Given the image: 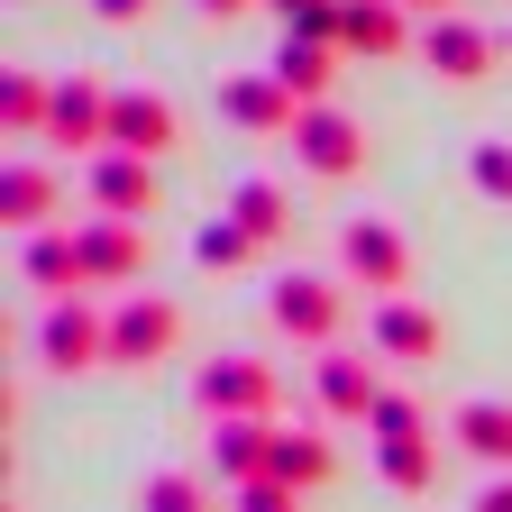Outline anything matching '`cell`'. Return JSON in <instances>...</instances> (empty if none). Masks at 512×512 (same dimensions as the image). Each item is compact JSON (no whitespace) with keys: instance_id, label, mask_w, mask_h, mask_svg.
Returning <instances> with one entry per match:
<instances>
[{"instance_id":"6da1fadb","label":"cell","mask_w":512,"mask_h":512,"mask_svg":"<svg viewBox=\"0 0 512 512\" xmlns=\"http://www.w3.org/2000/svg\"><path fill=\"white\" fill-rule=\"evenodd\" d=\"M37 357L55 366V375H83V366H110V320L83 302V293H64V302H46V320H37Z\"/></svg>"},{"instance_id":"7a4b0ae2","label":"cell","mask_w":512,"mask_h":512,"mask_svg":"<svg viewBox=\"0 0 512 512\" xmlns=\"http://www.w3.org/2000/svg\"><path fill=\"white\" fill-rule=\"evenodd\" d=\"M339 266H348L366 293H403V284H412V247H403L394 220H348V229H339Z\"/></svg>"},{"instance_id":"3957f363","label":"cell","mask_w":512,"mask_h":512,"mask_svg":"<svg viewBox=\"0 0 512 512\" xmlns=\"http://www.w3.org/2000/svg\"><path fill=\"white\" fill-rule=\"evenodd\" d=\"M174 339H183V311H174L165 293H128V302L110 311V366H156Z\"/></svg>"},{"instance_id":"277c9868","label":"cell","mask_w":512,"mask_h":512,"mask_svg":"<svg viewBox=\"0 0 512 512\" xmlns=\"http://www.w3.org/2000/svg\"><path fill=\"white\" fill-rule=\"evenodd\" d=\"M110 147L119 156H174L183 147V119H174V101H156V92H119L110 101Z\"/></svg>"},{"instance_id":"5b68a950","label":"cell","mask_w":512,"mask_h":512,"mask_svg":"<svg viewBox=\"0 0 512 512\" xmlns=\"http://www.w3.org/2000/svg\"><path fill=\"white\" fill-rule=\"evenodd\" d=\"M293 147H302V165H311V174H330V183L366 165V138H357V119H348V110H330V101H311V110L293 119Z\"/></svg>"},{"instance_id":"8992f818","label":"cell","mask_w":512,"mask_h":512,"mask_svg":"<svg viewBox=\"0 0 512 512\" xmlns=\"http://www.w3.org/2000/svg\"><path fill=\"white\" fill-rule=\"evenodd\" d=\"M83 192L110 211V220H147L156 211V165L147 156H119V147H101L92 165H83Z\"/></svg>"},{"instance_id":"52a82bcc","label":"cell","mask_w":512,"mask_h":512,"mask_svg":"<svg viewBox=\"0 0 512 512\" xmlns=\"http://www.w3.org/2000/svg\"><path fill=\"white\" fill-rule=\"evenodd\" d=\"M202 412H211V421H266V412H275V375L256 366V357L202 366Z\"/></svg>"},{"instance_id":"ba28073f","label":"cell","mask_w":512,"mask_h":512,"mask_svg":"<svg viewBox=\"0 0 512 512\" xmlns=\"http://www.w3.org/2000/svg\"><path fill=\"white\" fill-rule=\"evenodd\" d=\"M421 64H430L439 83H485L494 74V37L467 28V19H430L421 28Z\"/></svg>"},{"instance_id":"9c48e42d","label":"cell","mask_w":512,"mask_h":512,"mask_svg":"<svg viewBox=\"0 0 512 512\" xmlns=\"http://www.w3.org/2000/svg\"><path fill=\"white\" fill-rule=\"evenodd\" d=\"M275 330H293V339H339V284L330 275H284L275 284Z\"/></svg>"},{"instance_id":"30bf717a","label":"cell","mask_w":512,"mask_h":512,"mask_svg":"<svg viewBox=\"0 0 512 512\" xmlns=\"http://www.w3.org/2000/svg\"><path fill=\"white\" fill-rule=\"evenodd\" d=\"M74 256H83V284H128V275L147 266L138 220H83L74 229Z\"/></svg>"},{"instance_id":"8fae6325","label":"cell","mask_w":512,"mask_h":512,"mask_svg":"<svg viewBox=\"0 0 512 512\" xmlns=\"http://www.w3.org/2000/svg\"><path fill=\"white\" fill-rule=\"evenodd\" d=\"M110 101L101 83H55V119H46V147H110Z\"/></svg>"},{"instance_id":"7c38bea8","label":"cell","mask_w":512,"mask_h":512,"mask_svg":"<svg viewBox=\"0 0 512 512\" xmlns=\"http://www.w3.org/2000/svg\"><path fill=\"white\" fill-rule=\"evenodd\" d=\"M339 46L348 55H403L412 46L403 0H348V10H339Z\"/></svg>"},{"instance_id":"4fadbf2b","label":"cell","mask_w":512,"mask_h":512,"mask_svg":"<svg viewBox=\"0 0 512 512\" xmlns=\"http://www.w3.org/2000/svg\"><path fill=\"white\" fill-rule=\"evenodd\" d=\"M375 348L403 357V366H421V357H439V320H430L421 302H403V293H384V302H375Z\"/></svg>"},{"instance_id":"5bb4252c","label":"cell","mask_w":512,"mask_h":512,"mask_svg":"<svg viewBox=\"0 0 512 512\" xmlns=\"http://www.w3.org/2000/svg\"><path fill=\"white\" fill-rule=\"evenodd\" d=\"M448 439H458L467 458H485V467L512 476V403H458V412H448Z\"/></svg>"},{"instance_id":"9a60e30c","label":"cell","mask_w":512,"mask_h":512,"mask_svg":"<svg viewBox=\"0 0 512 512\" xmlns=\"http://www.w3.org/2000/svg\"><path fill=\"white\" fill-rule=\"evenodd\" d=\"M330 74H339V46H330V37H284V46H275V83H284L302 110L330 92Z\"/></svg>"},{"instance_id":"2e32d148","label":"cell","mask_w":512,"mask_h":512,"mask_svg":"<svg viewBox=\"0 0 512 512\" xmlns=\"http://www.w3.org/2000/svg\"><path fill=\"white\" fill-rule=\"evenodd\" d=\"M19 275L37 284V293H92L83 284V256H74V238H55V229H28V247H19Z\"/></svg>"},{"instance_id":"e0dca14e","label":"cell","mask_w":512,"mask_h":512,"mask_svg":"<svg viewBox=\"0 0 512 512\" xmlns=\"http://www.w3.org/2000/svg\"><path fill=\"white\" fill-rule=\"evenodd\" d=\"M375 394H384V384H375L366 357H320V412H330V421H366Z\"/></svg>"},{"instance_id":"ac0fdd59","label":"cell","mask_w":512,"mask_h":512,"mask_svg":"<svg viewBox=\"0 0 512 512\" xmlns=\"http://www.w3.org/2000/svg\"><path fill=\"white\" fill-rule=\"evenodd\" d=\"M220 110L238 119V128H293L302 110H293V92L275 83V74H247V83H229L220 92Z\"/></svg>"},{"instance_id":"d6986e66","label":"cell","mask_w":512,"mask_h":512,"mask_svg":"<svg viewBox=\"0 0 512 512\" xmlns=\"http://www.w3.org/2000/svg\"><path fill=\"white\" fill-rule=\"evenodd\" d=\"M211 458H220L238 485H256V476L275 467V430H266V421H220V430H211Z\"/></svg>"},{"instance_id":"ffe728a7","label":"cell","mask_w":512,"mask_h":512,"mask_svg":"<svg viewBox=\"0 0 512 512\" xmlns=\"http://www.w3.org/2000/svg\"><path fill=\"white\" fill-rule=\"evenodd\" d=\"M229 220H238L256 247H266V238H284V183H266V174H256V183H238V192H229Z\"/></svg>"},{"instance_id":"44dd1931","label":"cell","mask_w":512,"mask_h":512,"mask_svg":"<svg viewBox=\"0 0 512 512\" xmlns=\"http://www.w3.org/2000/svg\"><path fill=\"white\" fill-rule=\"evenodd\" d=\"M0 211H10L19 229H46V211H55V174H46V165H10V183H0Z\"/></svg>"},{"instance_id":"7402d4cb","label":"cell","mask_w":512,"mask_h":512,"mask_svg":"<svg viewBox=\"0 0 512 512\" xmlns=\"http://www.w3.org/2000/svg\"><path fill=\"white\" fill-rule=\"evenodd\" d=\"M375 467H384V485H394V494H421L430 485V439H375Z\"/></svg>"},{"instance_id":"603a6c76","label":"cell","mask_w":512,"mask_h":512,"mask_svg":"<svg viewBox=\"0 0 512 512\" xmlns=\"http://www.w3.org/2000/svg\"><path fill=\"white\" fill-rule=\"evenodd\" d=\"M266 476L302 494V485H320V476H330V448H320V439H284V430H275V467H266Z\"/></svg>"},{"instance_id":"cb8c5ba5","label":"cell","mask_w":512,"mask_h":512,"mask_svg":"<svg viewBox=\"0 0 512 512\" xmlns=\"http://www.w3.org/2000/svg\"><path fill=\"white\" fill-rule=\"evenodd\" d=\"M0 119H10V128H46V119H55V83L10 74V92H0Z\"/></svg>"},{"instance_id":"d4e9b609","label":"cell","mask_w":512,"mask_h":512,"mask_svg":"<svg viewBox=\"0 0 512 512\" xmlns=\"http://www.w3.org/2000/svg\"><path fill=\"white\" fill-rule=\"evenodd\" d=\"M192 256H202V266H247V256H256V238H247V229H238V220L220 211V220H211L202 238H192Z\"/></svg>"},{"instance_id":"484cf974","label":"cell","mask_w":512,"mask_h":512,"mask_svg":"<svg viewBox=\"0 0 512 512\" xmlns=\"http://www.w3.org/2000/svg\"><path fill=\"white\" fill-rule=\"evenodd\" d=\"M366 430H375V439H421V403H412V394H375Z\"/></svg>"},{"instance_id":"4316f807","label":"cell","mask_w":512,"mask_h":512,"mask_svg":"<svg viewBox=\"0 0 512 512\" xmlns=\"http://www.w3.org/2000/svg\"><path fill=\"white\" fill-rule=\"evenodd\" d=\"M275 10L293 19V37H330L339 46V10H348V0H275Z\"/></svg>"},{"instance_id":"83f0119b","label":"cell","mask_w":512,"mask_h":512,"mask_svg":"<svg viewBox=\"0 0 512 512\" xmlns=\"http://www.w3.org/2000/svg\"><path fill=\"white\" fill-rule=\"evenodd\" d=\"M467 174H476L485 202H512V147H494V138H485V147L467 156Z\"/></svg>"},{"instance_id":"f1b7e54d","label":"cell","mask_w":512,"mask_h":512,"mask_svg":"<svg viewBox=\"0 0 512 512\" xmlns=\"http://www.w3.org/2000/svg\"><path fill=\"white\" fill-rule=\"evenodd\" d=\"M147 512H202V485H192V476H156L147 485Z\"/></svg>"},{"instance_id":"f546056e","label":"cell","mask_w":512,"mask_h":512,"mask_svg":"<svg viewBox=\"0 0 512 512\" xmlns=\"http://www.w3.org/2000/svg\"><path fill=\"white\" fill-rule=\"evenodd\" d=\"M238 512H293V485H275V476H256V485H238Z\"/></svg>"},{"instance_id":"4dcf8cb0","label":"cell","mask_w":512,"mask_h":512,"mask_svg":"<svg viewBox=\"0 0 512 512\" xmlns=\"http://www.w3.org/2000/svg\"><path fill=\"white\" fill-rule=\"evenodd\" d=\"M476 512H512V476H494V485L476 494Z\"/></svg>"},{"instance_id":"1f68e13d","label":"cell","mask_w":512,"mask_h":512,"mask_svg":"<svg viewBox=\"0 0 512 512\" xmlns=\"http://www.w3.org/2000/svg\"><path fill=\"white\" fill-rule=\"evenodd\" d=\"M92 10H101V19H138L147 0H92Z\"/></svg>"},{"instance_id":"d6a6232c","label":"cell","mask_w":512,"mask_h":512,"mask_svg":"<svg viewBox=\"0 0 512 512\" xmlns=\"http://www.w3.org/2000/svg\"><path fill=\"white\" fill-rule=\"evenodd\" d=\"M202 10H211V19H238V10H256V0H202Z\"/></svg>"},{"instance_id":"836d02e7","label":"cell","mask_w":512,"mask_h":512,"mask_svg":"<svg viewBox=\"0 0 512 512\" xmlns=\"http://www.w3.org/2000/svg\"><path fill=\"white\" fill-rule=\"evenodd\" d=\"M403 10H439V0H403Z\"/></svg>"}]
</instances>
